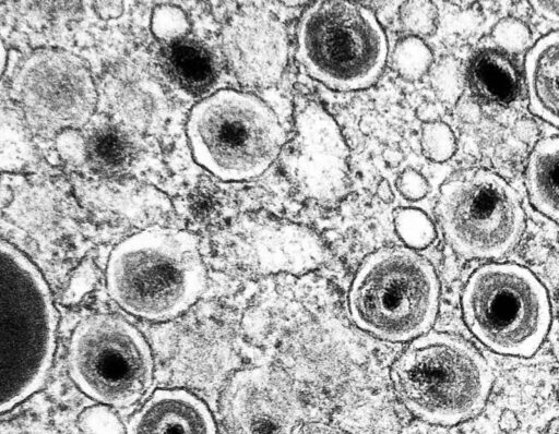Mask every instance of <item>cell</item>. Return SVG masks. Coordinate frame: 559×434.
Instances as JSON below:
<instances>
[{
  "label": "cell",
  "mask_w": 559,
  "mask_h": 434,
  "mask_svg": "<svg viewBox=\"0 0 559 434\" xmlns=\"http://www.w3.org/2000/svg\"><path fill=\"white\" fill-rule=\"evenodd\" d=\"M85 154L96 170L117 172L129 162L131 149L120 131L112 126H103L88 138Z\"/></svg>",
  "instance_id": "cell-19"
},
{
  "label": "cell",
  "mask_w": 559,
  "mask_h": 434,
  "mask_svg": "<svg viewBox=\"0 0 559 434\" xmlns=\"http://www.w3.org/2000/svg\"><path fill=\"white\" fill-rule=\"evenodd\" d=\"M420 146L427 158L436 162H443L455 153L456 141L451 128L438 120L424 123L420 132Z\"/></svg>",
  "instance_id": "cell-22"
},
{
  "label": "cell",
  "mask_w": 559,
  "mask_h": 434,
  "mask_svg": "<svg viewBox=\"0 0 559 434\" xmlns=\"http://www.w3.org/2000/svg\"><path fill=\"white\" fill-rule=\"evenodd\" d=\"M223 44L240 82L269 87L278 82L288 61V37L281 20L261 8H246L227 23Z\"/></svg>",
  "instance_id": "cell-13"
},
{
  "label": "cell",
  "mask_w": 559,
  "mask_h": 434,
  "mask_svg": "<svg viewBox=\"0 0 559 434\" xmlns=\"http://www.w3.org/2000/svg\"><path fill=\"white\" fill-rule=\"evenodd\" d=\"M278 159L287 180L307 200L332 205L349 192L348 146L334 118L317 101L297 103L293 137Z\"/></svg>",
  "instance_id": "cell-11"
},
{
  "label": "cell",
  "mask_w": 559,
  "mask_h": 434,
  "mask_svg": "<svg viewBox=\"0 0 559 434\" xmlns=\"http://www.w3.org/2000/svg\"><path fill=\"white\" fill-rule=\"evenodd\" d=\"M69 371L92 399L128 407L147 393L153 359L143 336L121 317L93 315L74 329L69 346Z\"/></svg>",
  "instance_id": "cell-9"
},
{
  "label": "cell",
  "mask_w": 559,
  "mask_h": 434,
  "mask_svg": "<svg viewBox=\"0 0 559 434\" xmlns=\"http://www.w3.org/2000/svg\"><path fill=\"white\" fill-rule=\"evenodd\" d=\"M219 409L228 434H298L304 417L293 383L270 366L235 373L223 389Z\"/></svg>",
  "instance_id": "cell-12"
},
{
  "label": "cell",
  "mask_w": 559,
  "mask_h": 434,
  "mask_svg": "<svg viewBox=\"0 0 559 434\" xmlns=\"http://www.w3.org/2000/svg\"><path fill=\"white\" fill-rule=\"evenodd\" d=\"M461 302L468 329L497 353L531 357L550 327L548 293L539 279L519 264L478 267L467 279Z\"/></svg>",
  "instance_id": "cell-7"
},
{
  "label": "cell",
  "mask_w": 559,
  "mask_h": 434,
  "mask_svg": "<svg viewBox=\"0 0 559 434\" xmlns=\"http://www.w3.org/2000/svg\"><path fill=\"white\" fill-rule=\"evenodd\" d=\"M525 83L531 111L559 128V31L543 36L528 50Z\"/></svg>",
  "instance_id": "cell-15"
},
{
  "label": "cell",
  "mask_w": 559,
  "mask_h": 434,
  "mask_svg": "<svg viewBox=\"0 0 559 434\" xmlns=\"http://www.w3.org/2000/svg\"><path fill=\"white\" fill-rule=\"evenodd\" d=\"M531 4L542 16L559 22V1H532Z\"/></svg>",
  "instance_id": "cell-28"
},
{
  "label": "cell",
  "mask_w": 559,
  "mask_h": 434,
  "mask_svg": "<svg viewBox=\"0 0 559 434\" xmlns=\"http://www.w3.org/2000/svg\"><path fill=\"white\" fill-rule=\"evenodd\" d=\"M5 59H7L5 49H4L3 44H1V73H3L4 69H5Z\"/></svg>",
  "instance_id": "cell-31"
},
{
  "label": "cell",
  "mask_w": 559,
  "mask_h": 434,
  "mask_svg": "<svg viewBox=\"0 0 559 434\" xmlns=\"http://www.w3.org/2000/svg\"><path fill=\"white\" fill-rule=\"evenodd\" d=\"M127 434H217L205 403L183 389H160L134 413Z\"/></svg>",
  "instance_id": "cell-14"
},
{
  "label": "cell",
  "mask_w": 559,
  "mask_h": 434,
  "mask_svg": "<svg viewBox=\"0 0 559 434\" xmlns=\"http://www.w3.org/2000/svg\"><path fill=\"white\" fill-rule=\"evenodd\" d=\"M525 183L534 207L559 222V136L544 138L534 147Z\"/></svg>",
  "instance_id": "cell-18"
},
{
  "label": "cell",
  "mask_w": 559,
  "mask_h": 434,
  "mask_svg": "<svg viewBox=\"0 0 559 434\" xmlns=\"http://www.w3.org/2000/svg\"><path fill=\"white\" fill-rule=\"evenodd\" d=\"M440 286L432 265L409 248H383L355 274L348 293L355 324L377 338L414 340L432 326Z\"/></svg>",
  "instance_id": "cell-5"
},
{
  "label": "cell",
  "mask_w": 559,
  "mask_h": 434,
  "mask_svg": "<svg viewBox=\"0 0 559 434\" xmlns=\"http://www.w3.org/2000/svg\"><path fill=\"white\" fill-rule=\"evenodd\" d=\"M447 242L466 258L495 260L520 242L525 212L515 190L484 168L452 173L440 186L436 204Z\"/></svg>",
  "instance_id": "cell-8"
},
{
  "label": "cell",
  "mask_w": 559,
  "mask_h": 434,
  "mask_svg": "<svg viewBox=\"0 0 559 434\" xmlns=\"http://www.w3.org/2000/svg\"><path fill=\"white\" fill-rule=\"evenodd\" d=\"M394 226L400 238L411 248H425L436 236L429 217L417 208H397L394 212Z\"/></svg>",
  "instance_id": "cell-21"
},
{
  "label": "cell",
  "mask_w": 559,
  "mask_h": 434,
  "mask_svg": "<svg viewBox=\"0 0 559 434\" xmlns=\"http://www.w3.org/2000/svg\"><path fill=\"white\" fill-rule=\"evenodd\" d=\"M95 11L102 19L110 20L120 16L123 8L121 2H95Z\"/></svg>",
  "instance_id": "cell-29"
},
{
  "label": "cell",
  "mask_w": 559,
  "mask_h": 434,
  "mask_svg": "<svg viewBox=\"0 0 559 434\" xmlns=\"http://www.w3.org/2000/svg\"><path fill=\"white\" fill-rule=\"evenodd\" d=\"M189 23L181 10L170 5L157 8L152 17V29L156 37L167 43L182 38Z\"/></svg>",
  "instance_id": "cell-24"
},
{
  "label": "cell",
  "mask_w": 559,
  "mask_h": 434,
  "mask_svg": "<svg viewBox=\"0 0 559 434\" xmlns=\"http://www.w3.org/2000/svg\"><path fill=\"white\" fill-rule=\"evenodd\" d=\"M396 189L400 194L409 201H418L429 192L427 179L414 168L404 169L396 179Z\"/></svg>",
  "instance_id": "cell-26"
},
{
  "label": "cell",
  "mask_w": 559,
  "mask_h": 434,
  "mask_svg": "<svg viewBox=\"0 0 559 434\" xmlns=\"http://www.w3.org/2000/svg\"><path fill=\"white\" fill-rule=\"evenodd\" d=\"M377 194L381 200L386 202L392 201L394 197L393 190L386 180H382L379 182L377 186Z\"/></svg>",
  "instance_id": "cell-30"
},
{
  "label": "cell",
  "mask_w": 559,
  "mask_h": 434,
  "mask_svg": "<svg viewBox=\"0 0 559 434\" xmlns=\"http://www.w3.org/2000/svg\"><path fill=\"white\" fill-rule=\"evenodd\" d=\"M298 434H349L345 430L323 422H311L304 425Z\"/></svg>",
  "instance_id": "cell-27"
},
{
  "label": "cell",
  "mask_w": 559,
  "mask_h": 434,
  "mask_svg": "<svg viewBox=\"0 0 559 434\" xmlns=\"http://www.w3.org/2000/svg\"><path fill=\"white\" fill-rule=\"evenodd\" d=\"M186 132L194 160L224 181L259 177L285 145V132L273 109L236 89H221L194 105Z\"/></svg>",
  "instance_id": "cell-4"
},
{
  "label": "cell",
  "mask_w": 559,
  "mask_h": 434,
  "mask_svg": "<svg viewBox=\"0 0 559 434\" xmlns=\"http://www.w3.org/2000/svg\"><path fill=\"white\" fill-rule=\"evenodd\" d=\"M438 11L430 1H406L400 8V21L412 36L430 35L437 27Z\"/></svg>",
  "instance_id": "cell-23"
},
{
  "label": "cell",
  "mask_w": 559,
  "mask_h": 434,
  "mask_svg": "<svg viewBox=\"0 0 559 434\" xmlns=\"http://www.w3.org/2000/svg\"><path fill=\"white\" fill-rule=\"evenodd\" d=\"M391 381L399 399L417 419L454 425L480 412L493 376L469 342L445 333H426L395 360Z\"/></svg>",
  "instance_id": "cell-3"
},
{
  "label": "cell",
  "mask_w": 559,
  "mask_h": 434,
  "mask_svg": "<svg viewBox=\"0 0 559 434\" xmlns=\"http://www.w3.org/2000/svg\"><path fill=\"white\" fill-rule=\"evenodd\" d=\"M296 57L304 71L326 87L360 91L381 76L388 39L374 13L364 5L319 1L299 19Z\"/></svg>",
  "instance_id": "cell-6"
},
{
  "label": "cell",
  "mask_w": 559,
  "mask_h": 434,
  "mask_svg": "<svg viewBox=\"0 0 559 434\" xmlns=\"http://www.w3.org/2000/svg\"><path fill=\"white\" fill-rule=\"evenodd\" d=\"M11 93L28 123L46 134L85 124L97 99L86 64L59 49L29 55L12 80Z\"/></svg>",
  "instance_id": "cell-10"
},
{
  "label": "cell",
  "mask_w": 559,
  "mask_h": 434,
  "mask_svg": "<svg viewBox=\"0 0 559 434\" xmlns=\"http://www.w3.org/2000/svg\"><path fill=\"white\" fill-rule=\"evenodd\" d=\"M160 58L166 73L191 94L200 95L209 91L216 80L211 52L191 38L182 37L167 43Z\"/></svg>",
  "instance_id": "cell-17"
},
{
  "label": "cell",
  "mask_w": 559,
  "mask_h": 434,
  "mask_svg": "<svg viewBox=\"0 0 559 434\" xmlns=\"http://www.w3.org/2000/svg\"><path fill=\"white\" fill-rule=\"evenodd\" d=\"M56 312L35 265L11 243L0 249V405L12 409L37 391L56 347Z\"/></svg>",
  "instance_id": "cell-2"
},
{
  "label": "cell",
  "mask_w": 559,
  "mask_h": 434,
  "mask_svg": "<svg viewBox=\"0 0 559 434\" xmlns=\"http://www.w3.org/2000/svg\"><path fill=\"white\" fill-rule=\"evenodd\" d=\"M110 297L130 314L166 321L188 310L205 288V267L189 232L153 227L111 251L106 269Z\"/></svg>",
  "instance_id": "cell-1"
},
{
  "label": "cell",
  "mask_w": 559,
  "mask_h": 434,
  "mask_svg": "<svg viewBox=\"0 0 559 434\" xmlns=\"http://www.w3.org/2000/svg\"><path fill=\"white\" fill-rule=\"evenodd\" d=\"M466 84L484 103L508 104L520 94L521 76L509 55L496 48H480L468 60Z\"/></svg>",
  "instance_id": "cell-16"
},
{
  "label": "cell",
  "mask_w": 559,
  "mask_h": 434,
  "mask_svg": "<svg viewBox=\"0 0 559 434\" xmlns=\"http://www.w3.org/2000/svg\"><path fill=\"white\" fill-rule=\"evenodd\" d=\"M432 59V52L423 39L409 35L396 43L391 56V64L402 77L416 81L429 71Z\"/></svg>",
  "instance_id": "cell-20"
},
{
  "label": "cell",
  "mask_w": 559,
  "mask_h": 434,
  "mask_svg": "<svg viewBox=\"0 0 559 434\" xmlns=\"http://www.w3.org/2000/svg\"><path fill=\"white\" fill-rule=\"evenodd\" d=\"M492 37L502 50L514 52L524 50L531 41L527 26L512 17L503 19L497 23L492 31Z\"/></svg>",
  "instance_id": "cell-25"
}]
</instances>
